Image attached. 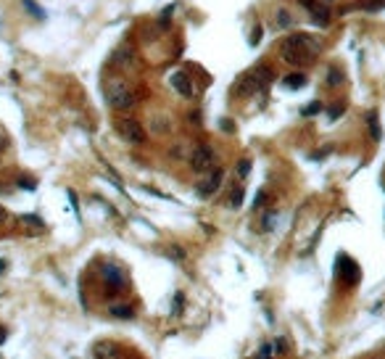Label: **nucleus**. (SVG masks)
Returning <instances> with one entry per match:
<instances>
[{"instance_id": "obj_25", "label": "nucleus", "mask_w": 385, "mask_h": 359, "mask_svg": "<svg viewBox=\"0 0 385 359\" xmlns=\"http://www.w3.org/2000/svg\"><path fill=\"white\" fill-rule=\"evenodd\" d=\"M261 35H264V29H261V24H256V27L251 29V37H248V42H251V45H259V42H261Z\"/></svg>"}, {"instance_id": "obj_22", "label": "nucleus", "mask_w": 385, "mask_h": 359, "mask_svg": "<svg viewBox=\"0 0 385 359\" xmlns=\"http://www.w3.org/2000/svg\"><path fill=\"white\" fill-rule=\"evenodd\" d=\"M274 24L280 27V29H285V27H290V24H293V19H290V13H288V11H277Z\"/></svg>"}, {"instance_id": "obj_27", "label": "nucleus", "mask_w": 385, "mask_h": 359, "mask_svg": "<svg viewBox=\"0 0 385 359\" xmlns=\"http://www.w3.org/2000/svg\"><path fill=\"white\" fill-rule=\"evenodd\" d=\"M319 111H322V103L314 101V103H309V106L303 108V116H314V114H319Z\"/></svg>"}, {"instance_id": "obj_34", "label": "nucleus", "mask_w": 385, "mask_h": 359, "mask_svg": "<svg viewBox=\"0 0 385 359\" xmlns=\"http://www.w3.org/2000/svg\"><path fill=\"white\" fill-rule=\"evenodd\" d=\"M259 359H272V346H261V351H259Z\"/></svg>"}, {"instance_id": "obj_28", "label": "nucleus", "mask_w": 385, "mask_h": 359, "mask_svg": "<svg viewBox=\"0 0 385 359\" xmlns=\"http://www.w3.org/2000/svg\"><path fill=\"white\" fill-rule=\"evenodd\" d=\"M19 188H24V190H35L37 182H35L32 177H19Z\"/></svg>"}, {"instance_id": "obj_16", "label": "nucleus", "mask_w": 385, "mask_h": 359, "mask_svg": "<svg viewBox=\"0 0 385 359\" xmlns=\"http://www.w3.org/2000/svg\"><path fill=\"white\" fill-rule=\"evenodd\" d=\"M21 6H24V11H29V16H35V19H40V21L48 16V13H45V8L37 6L35 0H21Z\"/></svg>"}, {"instance_id": "obj_14", "label": "nucleus", "mask_w": 385, "mask_h": 359, "mask_svg": "<svg viewBox=\"0 0 385 359\" xmlns=\"http://www.w3.org/2000/svg\"><path fill=\"white\" fill-rule=\"evenodd\" d=\"M285 87H290V90H301V87H306V74H303V71L288 74V77H285Z\"/></svg>"}, {"instance_id": "obj_40", "label": "nucleus", "mask_w": 385, "mask_h": 359, "mask_svg": "<svg viewBox=\"0 0 385 359\" xmlns=\"http://www.w3.org/2000/svg\"><path fill=\"white\" fill-rule=\"evenodd\" d=\"M327 3H332V0H327Z\"/></svg>"}, {"instance_id": "obj_20", "label": "nucleus", "mask_w": 385, "mask_h": 359, "mask_svg": "<svg viewBox=\"0 0 385 359\" xmlns=\"http://www.w3.org/2000/svg\"><path fill=\"white\" fill-rule=\"evenodd\" d=\"M243 198H245V190H243V185H238V188L229 193V206L240 209V206H243Z\"/></svg>"}, {"instance_id": "obj_8", "label": "nucleus", "mask_w": 385, "mask_h": 359, "mask_svg": "<svg viewBox=\"0 0 385 359\" xmlns=\"http://www.w3.org/2000/svg\"><path fill=\"white\" fill-rule=\"evenodd\" d=\"M169 82H172V87L179 92L182 98H193L195 95V85H193V80L185 71H174L172 77H169Z\"/></svg>"}, {"instance_id": "obj_29", "label": "nucleus", "mask_w": 385, "mask_h": 359, "mask_svg": "<svg viewBox=\"0 0 385 359\" xmlns=\"http://www.w3.org/2000/svg\"><path fill=\"white\" fill-rule=\"evenodd\" d=\"M343 111H346V106H343V103H335V106L330 108V122H335V119L341 116Z\"/></svg>"}, {"instance_id": "obj_7", "label": "nucleus", "mask_w": 385, "mask_h": 359, "mask_svg": "<svg viewBox=\"0 0 385 359\" xmlns=\"http://www.w3.org/2000/svg\"><path fill=\"white\" fill-rule=\"evenodd\" d=\"M256 92H259V85H256V80L251 77V71L243 74V77H238L235 85H233V95H238V98H251V95H256Z\"/></svg>"}, {"instance_id": "obj_2", "label": "nucleus", "mask_w": 385, "mask_h": 359, "mask_svg": "<svg viewBox=\"0 0 385 359\" xmlns=\"http://www.w3.org/2000/svg\"><path fill=\"white\" fill-rule=\"evenodd\" d=\"M106 101L116 111H130L137 103V90L124 77H109V82H106Z\"/></svg>"}, {"instance_id": "obj_35", "label": "nucleus", "mask_w": 385, "mask_h": 359, "mask_svg": "<svg viewBox=\"0 0 385 359\" xmlns=\"http://www.w3.org/2000/svg\"><path fill=\"white\" fill-rule=\"evenodd\" d=\"M169 254H174L177 259H185V251H182V248H179V246H172V251H169Z\"/></svg>"}, {"instance_id": "obj_19", "label": "nucleus", "mask_w": 385, "mask_h": 359, "mask_svg": "<svg viewBox=\"0 0 385 359\" xmlns=\"http://www.w3.org/2000/svg\"><path fill=\"white\" fill-rule=\"evenodd\" d=\"M343 85V71L338 66H330L327 69V87H341Z\"/></svg>"}, {"instance_id": "obj_11", "label": "nucleus", "mask_w": 385, "mask_h": 359, "mask_svg": "<svg viewBox=\"0 0 385 359\" xmlns=\"http://www.w3.org/2000/svg\"><path fill=\"white\" fill-rule=\"evenodd\" d=\"M92 354H95V359H121V351L114 343H98V346L92 349Z\"/></svg>"}, {"instance_id": "obj_37", "label": "nucleus", "mask_w": 385, "mask_h": 359, "mask_svg": "<svg viewBox=\"0 0 385 359\" xmlns=\"http://www.w3.org/2000/svg\"><path fill=\"white\" fill-rule=\"evenodd\" d=\"M6 220H8V211H6V209H3V206H0V225H3V222H6Z\"/></svg>"}, {"instance_id": "obj_6", "label": "nucleus", "mask_w": 385, "mask_h": 359, "mask_svg": "<svg viewBox=\"0 0 385 359\" xmlns=\"http://www.w3.org/2000/svg\"><path fill=\"white\" fill-rule=\"evenodd\" d=\"M222 180H224V172H222L219 166H217V169H211V175L195 185V193L201 196V198H211L214 193H217V190L222 188Z\"/></svg>"}, {"instance_id": "obj_31", "label": "nucleus", "mask_w": 385, "mask_h": 359, "mask_svg": "<svg viewBox=\"0 0 385 359\" xmlns=\"http://www.w3.org/2000/svg\"><path fill=\"white\" fill-rule=\"evenodd\" d=\"M248 172H251V161H248V159H243V161L238 164V175H240V177H245Z\"/></svg>"}, {"instance_id": "obj_4", "label": "nucleus", "mask_w": 385, "mask_h": 359, "mask_svg": "<svg viewBox=\"0 0 385 359\" xmlns=\"http://www.w3.org/2000/svg\"><path fill=\"white\" fill-rule=\"evenodd\" d=\"M335 275H338L341 283H346L351 288V285H356L359 280H362V267L348 254H338V259H335Z\"/></svg>"}, {"instance_id": "obj_30", "label": "nucleus", "mask_w": 385, "mask_h": 359, "mask_svg": "<svg viewBox=\"0 0 385 359\" xmlns=\"http://www.w3.org/2000/svg\"><path fill=\"white\" fill-rule=\"evenodd\" d=\"M272 351H277V354H285V351H288V343H285L283 338H277V341L272 343Z\"/></svg>"}, {"instance_id": "obj_36", "label": "nucleus", "mask_w": 385, "mask_h": 359, "mask_svg": "<svg viewBox=\"0 0 385 359\" xmlns=\"http://www.w3.org/2000/svg\"><path fill=\"white\" fill-rule=\"evenodd\" d=\"M222 130H227V132H233V124H229V119H222Z\"/></svg>"}, {"instance_id": "obj_38", "label": "nucleus", "mask_w": 385, "mask_h": 359, "mask_svg": "<svg viewBox=\"0 0 385 359\" xmlns=\"http://www.w3.org/2000/svg\"><path fill=\"white\" fill-rule=\"evenodd\" d=\"M8 338V330H6V327H0V343H3Z\"/></svg>"}, {"instance_id": "obj_9", "label": "nucleus", "mask_w": 385, "mask_h": 359, "mask_svg": "<svg viewBox=\"0 0 385 359\" xmlns=\"http://www.w3.org/2000/svg\"><path fill=\"white\" fill-rule=\"evenodd\" d=\"M103 277L109 280L111 293L124 291V285H127V280H124V275H121V270H119V267H114V264H106V267H103Z\"/></svg>"}, {"instance_id": "obj_10", "label": "nucleus", "mask_w": 385, "mask_h": 359, "mask_svg": "<svg viewBox=\"0 0 385 359\" xmlns=\"http://www.w3.org/2000/svg\"><path fill=\"white\" fill-rule=\"evenodd\" d=\"M251 77L256 80V85H259V90H264L272 80H274V71L267 66V64H259V66H253L251 69Z\"/></svg>"}, {"instance_id": "obj_21", "label": "nucleus", "mask_w": 385, "mask_h": 359, "mask_svg": "<svg viewBox=\"0 0 385 359\" xmlns=\"http://www.w3.org/2000/svg\"><path fill=\"white\" fill-rule=\"evenodd\" d=\"M274 222H277V211L272 209L269 214H264V220H261V230H264V232L274 230Z\"/></svg>"}, {"instance_id": "obj_26", "label": "nucleus", "mask_w": 385, "mask_h": 359, "mask_svg": "<svg viewBox=\"0 0 385 359\" xmlns=\"http://www.w3.org/2000/svg\"><path fill=\"white\" fill-rule=\"evenodd\" d=\"M362 8L364 11H380V8H385V0H367V3H362Z\"/></svg>"}, {"instance_id": "obj_12", "label": "nucleus", "mask_w": 385, "mask_h": 359, "mask_svg": "<svg viewBox=\"0 0 385 359\" xmlns=\"http://www.w3.org/2000/svg\"><path fill=\"white\" fill-rule=\"evenodd\" d=\"M367 127H369V135H372L375 143H380V140H382V130H380L377 111H369V114H367Z\"/></svg>"}, {"instance_id": "obj_18", "label": "nucleus", "mask_w": 385, "mask_h": 359, "mask_svg": "<svg viewBox=\"0 0 385 359\" xmlns=\"http://www.w3.org/2000/svg\"><path fill=\"white\" fill-rule=\"evenodd\" d=\"M21 225H24V227H29V230H35V232H42V230H45V222L40 220V217H35V214L21 217Z\"/></svg>"}, {"instance_id": "obj_17", "label": "nucleus", "mask_w": 385, "mask_h": 359, "mask_svg": "<svg viewBox=\"0 0 385 359\" xmlns=\"http://www.w3.org/2000/svg\"><path fill=\"white\" fill-rule=\"evenodd\" d=\"M111 315L119 317V320H132L135 317V309L130 304H116V306H111Z\"/></svg>"}, {"instance_id": "obj_24", "label": "nucleus", "mask_w": 385, "mask_h": 359, "mask_svg": "<svg viewBox=\"0 0 385 359\" xmlns=\"http://www.w3.org/2000/svg\"><path fill=\"white\" fill-rule=\"evenodd\" d=\"M267 201H269V193H267V190H259V193H256V201H253V209H264Z\"/></svg>"}, {"instance_id": "obj_13", "label": "nucleus", "mask_w": 385, "mask_h": 359, "mask_svg": "<svg viewBox=\"0 0 385 359\" xmlns=\"http://www.w3.org/2000/svg\"><path fill=\"white\" fill-rule=\"evenodd\" d=\"M312 19H314L317 27L325 29V27H330V11H327L325 6H317V8L312 11Z\"/></svg>"}, {"instance_id": "obj_32", "label": "nucleus", "mask_w": 385, "mask_h": 359, "mask_svg": "<svg viewBox=\"0 0 385 359\" xmlns=\"http://www.w3.org/2000/svg\"><path fill=\"white\" fill-rule=\"evenodd\" d=\"M182 304H185V296L177 293V296H174V315H179V312H182Z\"/></svg>"}, {"instance_id": "obj_39", "label": "nucleus", "mask_w": 385, "mask_h": 359, "mask_svg": "<svg viewBox=\"0 0 385 359\" xmlns=\"http://www.w3.org/2000/svg\"><path fill=\"white\" fill-rule=\"evenodd\" d=\"M6 267H8V261H6V259H0V275L6 272Z\"/></svg>"}, {"instance_id": "obj_3", "label": "nucleus", "mask_w": 385, "mask_h": 359, "mask_svg": "<svg viewBox=\"0 0 385 359\" xmlns=\"http://www.w3.org/2000/svg\"><path fill=\"white\" fill-rule=\"evenodd\" d=\"M116 132L121 135V140H127V143L132 146H143L145 143V130H143V124L132 119V116H119L116 119Z\"/></svg>"}, {"instance_id": "obj_5", "label": "nucleus", "mask_w": 385, "mask_h": 359, "mask_svg": "<svg viewBox=\"0 0 385 359\" xmlns=\"http://www.w3.org/2000/svg\"><path fill=\"white\" fill-rule=\"evenodd\" d=\"M214 164H217V156H214V151L209 148V146H195L193 148V153H190V166H193V172H211L214 169Z\"/></svg>"}, {"instance_id": "obj_15", "label": "nucleus", "mask_w": 385, "mask_h": 359, "mask_svg": "<svg viewBox=\"0 0 385 359\" xmlns=\"http://www.w3.org/2000/svg\"><path fill=\"white\" fill-rule=\"evenodd\" d=\"M111 64H114V66H119V69L132 66V51H116V53H114V58H111Z\"/></svg>"}, {"instance_id": "obj_23", "label": "nucleus", "mask_w": 385, "mask_h": 359, "mask_svg": "<svg viewBox=\"0 0 385 359\" xmlns=\"http://www.w3.org/2000/svg\"><path fill=\"white\" fill-rule=\"evenodd\" d=\"M172 13H174V6H169V8H164V11H161V16H159V24H161L164 29H166L169 24H172Z\"/></svg>"}, {"instance_id": "obj_33", "label": "nucleus", "mask_w": 385, "mask_h": 359, "mask_svg": "<svg viewBox=\"0 0 385 359\" xmlns=\"http://www.w3.org/2000/svg\"><path fill=\"white\" fill-rule=\"evenodd\" d=\"M298 3H301L306 11H314V8L319 6V0H298Z\"/></svg>"}, {"instance_id": "obj_1", "label": "nucleus", "mask_w": 385, "mask_h": 359, "mask_svg": "<svg viewBox=\"0 0 385 359\" xmlns=\"http://www.w3.org/2000/svg\"><path fill=\"white\" fill-rule=\"evenodd\" d=\"M322 51V42L312 35H306V32H293V35H288L280 45V56L285 64L290 66H306V64H312L314 56Z\"/></svg>"}]
</instances>
